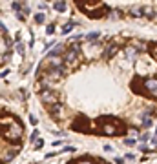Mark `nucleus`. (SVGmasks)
Returning <instances> with one entry per match:
<instances>
[{
  "label": "nucleus",
  "instance_id": "obj_4",
  "mask_svg": "<svg viewBox=\"0 0 157 164\" xmlns=\"http://www.w3.org/2000/svg\"><path fill=\"white\" fill-rule=\"evenodd\" d=\"M16 49H19V53H24V44H16Z\"/></svg>",
  "mask_w": 157,
  "mask_h": 164
},
{
  "label": "nucleus",
  "instance_id": "obj_5",
  "mask_svg": "<svg viewBox=\"0 0 157 164\" xmlns=\"http://www.w3.org/2000/svg\"><path fill=\"white\" fill-rule=\"evenodd\" d=\"M155 135H157V130H155Z\"/></svg>",
  "mask_w": 157,
  "mask_h": 164
},
{
  "label": "nucleus",
  "instance_id": "obj_3",
  "mask_svg": "<svg viewBox=\"0 0 157 164\" xmlns=\"http://www.w3.org/2000/svg\"><path fill=\"white\" fill-rule=\"evenodd\" d=\"M88 38H90V40H93V38H99V33H90V35H88Z\"/></svg>",
  "mask_w": 157,
  "mask_h": 164
},
{
  "label": "nucleus",
  "instance_id": "obj_2",
  "mask_svg": "<svg viewBox=\"0 0 157 164\" xmlns=\"http://www.w3.org/2000/svg\"><path fill=\"white\" fill-rule=\"evenodd\" d=\"M35 20H37L38 24H40V22H44V15H37V16H35Z\"/></svg>",
  "mask_w": 157,
  "mask_h": 164
},
{
  "label": "nucleus",
  "instance_id": "obj_1",
  "mask_svg": "<svg viewBox=\"0 0 157 164\" xmlns=\"http://www.w3.org/2000/svg\"><path fill=\"white\" fill-rule=\"evenodd\" d=\"M55 9L57 11H66V4H64V2H57L55 4Z\"/></svg>",
  "mask_w": 157,
  "mask_h": 164
}]
</instances>
